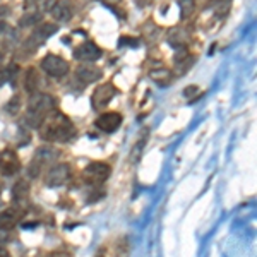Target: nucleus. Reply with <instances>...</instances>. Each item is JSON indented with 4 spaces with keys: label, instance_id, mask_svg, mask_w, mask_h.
<instances>
[{
    "label": "nucleus",
    "instance_id": "nucleus-1",
    "mask_svg": "<svg viewBox=\"0 0 257 257\" xmlns=\"http://www.w3.org/2000/svg\"><path fill=\"white\" fill-rule=\"evenodd\" d=\"M74 134V125L64 113H53L41 125L40 136L45 141H69Z\"/></svg>",
    "mask_w": 257,
    "mask_h": 257
},
{
    "label": "nucleus",
    "instance_id": "nucleus-2",
    "mask_svg": "<svg viewBox=\"0 0 257 257\" xmlns=\"http://www.w3.org/2000/svg\"><path fill=\"white\" fill-rule=\"evenodd\" d=\"M55 105V99L50 94L45 93H36L30 98V115L36 118V122H41L45 117V113H48Z\"/></svg>",
    "mask_w": 257,
    "mask_h": 257
},
{
    "label": "nucleus",
    "instance_id": "nucleus-3",
    "mask_svg": "<svg viewBox=\"0 0 257 257\" xmlns=\"http://www.w3.org/2000/svg\"><path fill=\"white\" fill-rule=\"evenodd\" d=\"M41 69L45 70V74L52 77H64L69 72V64L67 60H64L59 55H47L43 57L40 62Z\"/></svg>",
    "mask_w": 257,
    "mask_h": 257
},
{
    "label": "nucleus",
    "instance_id": "nucleus-4",
    "mask_svg": "<svg viewBox=\"0 0 257 257\" xmlns=\"http://www.w3.org/2000/svg\"><path fill=\"white\" fill-rule=\"evenodd\" d=\"M70 177V167L69 163H59L55 167H52L47 172V177H45V184L48 187H60L65 182L69 180Z\"/></svg>",
    "mask_w": 257,
    "mask_h": 257
},
{
    "label": "nucleus",
    "instance_id": "nucleus-5",
    "mask_svg": "<svg viewBox=\"0 0 257 257\" xmlns=\"http://www.w3.org/2000/svg\"><path fill=\"white\" fill-rule=\"evenodd\" d=\"M108 177L110 167L106 163H101V161H94V163H91L84 168V178L93 185L103 184Z\"/></svg>",
    "mask_w": 257,
    "mask_h": 257
},
{
    "label": "nucleus",
    "instance_id": "nucleus-6",
    "mask_svg": "<svg viewBox=\"0 0 257 257\" xmlns=\"http://www.w3.org/2000/svg\"><path fill=\"white\" fill-rule=\"evenodd\" d=\"M117 94V89H115V86L111 84V82H106V84H101L99 88L94 89L93 96H91V101H93V106L96 110L103 108V106H106L108 103L111 101V98Z\"/></svg>",
    "mask_w": 257,
    "mask_h": 257
},
{
    "label": "nucleus",
    "instance_id": "nucleus-7",
    "mask_svg": "<svg viewBox=\"0 0 257 257\" xmlns=\"http://www.w3.org/2000/svg\"><path fill=\"white\" fill-rule=\"evenodd\" d=\"M55 156H57V153H55V149H52V148L38 149V151H36L35 160H33V163L30 165V175L31 177H38L45 165H47L50 160L55 158Z\"/></svg>",
    "mask_w": 257,
    "mask_h": 257
},
{
    "label": "nucleus",
    "instance_id": "nucleus-8",
    "mask_svg": "<svg viewBox=\"0 0 257 257\" xmlns=\"http://www.w3.org/2000/svg\"><path fill=\"white\" fill-rule=\"evenodd\" d=\"M101 57V48L96 47L93 41H86L74 50V59L81 62H94Z\"/></svg>",
    "mask_w": 257,
    "mask_h": 257
},
{
    "label": "nucleus",
    "instance_id": "nucleus-9",
    "mask_svg": "<svg viewBox=\"0 0 257 257\" xmlns=\"http://www.w3.org/2000/svg\"><path fill=\"white\" fill-rule=\"evenodd\" d=\"M94 125L103 132H115L122 125V115L117 113V111H106V113L99 115Z\"/></svg>",
    "mask_w": 257,
    "mask_h": 257
},
{
    "label": "nucleus",
    "instance_id": "nucleus-10",
    "mask_svg": "<svg viewBox=\"0 0 257 257\" xmlns=\"http://www.w3.org/2000/svg\"><path fill=\"white\" fill-rule=\"evenodd\" d=\"M21 168L19 158L12 149H6V151L0 155V170H2L4 175H14L18 173Z\"/></svg>",
    "mask_w": 257,
    "mask_h": 257
},
{
    "label": "nucleus",
    "instance_id": "nucleus-11",
    "mask_svg": "<svg viewBox=\"0 0 257 257\" xmlns=\"http://www.w3.org/2000/svg\"><path fill=\"white\" fill-rule=\"evenodd\" d=\"M23 216H24L23 209L9 208L2 211L0 213V230H11V228H14L23 219Z\"/></svg>",
    "mask_w": 257,
    "mask_h": 257
},
{
    "label": "nucleus",
    "instance_id": "nucleus-12",
    "mask_svg": "<svg viewBox=\"0 0 257 257\" xmlns=\"http://www.w3.org/2000/svg\"><path fill=\"white\" fill-rule=\"evenodd\" d=\"M50 12H52L53 19L65 23V21H69L72 18V2H70V0H57L52 6Z\"/></svg>",
    "mask_w": 257,
    "mask_h": 257
},
{
    "label": "nucleus",
    "instance_id": "nucleus-13",
    "mask_svg": "<svg viewBox=\"0 0 257 257\" xmlns=\"http://www.w3.org/2000/svg\"><path fill=\"white\" fill-rule=\"evenodd\" d=\"M76 77L82 84H91V82L98 81L101 77V70L96 67H91V65H79L76 69Z\"/></svg>",
    "mask_w": 257,
    "mask_h": 257
},
{
    "label": "nucleus",
    "instance_id": "nucleus-14",
    "mask_svg": "<svg viewBox=\"0 0 257 257\" xmlns=\"http://www.w3.org/2000/svg\"><path fill=\"white\" fill-rule=\"evenodd\" d=\"M151 79L156 82L158 86H167L170 81H172V72H170L168 69H165V67H160V69H155V70H151Z\"/></svg>",
    "mask_w": 257,
    "mask_h": 257
},
{
    "label": "nucleus",
    "instance_id": "nucleus-15",
    "mask_svg": "<svg viewBox=\"0 0 257 257\" xmlns=\"http://www.w3.org/2000/svg\"><path fill=\"white\" fill-rule=\"evenodd\" d=\"M57 31H59V26H57V24L45 23V24H40V26L36 28L33 35H35L36 38H40V40H45V38H48V36H52L53 33H57Z\"/></svg>",
    "mask_w": 257,
    "mask_h": 257
},
{
    "label": "nucleus",
    "instance_id": "nucleus-16",
    "mask_svg": "<svg viewBox=\"0 0 257 257\" xmlns=\"http://www.w3.org/2000/svg\"><path fill=\"white\" fill-rule=\"evenodd\" d=\"M178 6H180V14L182 18H189L190 14L196 9V0H178Z\"/></svg>",
    "mask_w": 257,
    "mask_h": 257
},
{
    "label": "nucleus",
    "instance_id": "nucleus-17",
    "mask_svg": "<svg viewBox=\"0 0 257 257\" xmlns=\"http://www.w3.org/2000/svg\"><path fill=\"white\" fill-rule=\"evenodd\" d=\"M24 86H26L28 91H35L38 88V74H36L35 69H28L26 74V81H24Z\"/></svg>",
    "mask_w": 257,
    "mask_h": 257
},
{
    "label": "nucleus",
    "instance_id": "nucleus-18",
    "mask_svg": "<svg viewBox=\"0 0 257 257\" xmlns=\"http://www.w3.org/2000/svg\"><path fill=\"white\" fill-rule=\"evenodd\" d=\"M28 190H30V187H28V184L24 180L18 182V184L14 185V199L18 201V199H24L28 196Z\"/></svg>",
    "mask_w": 257,
    "mask_h": 257
},
{
    "label": "nucleus",
    "instance_id": "nucleus-19",
    "mask_svg": "<svg viewBox=\"0 0 257 257\" xmlns=\"http://www.w3.org/2000/svg\"><path fill=\"white\" fill-rule=\"evenodd\" d=\"M139 41L136 38H128V36H122V38L118 40V45L120 47H123V45H131V47H138Z\"/></svg>",
    "mask_w": 257,
    "mask_h": 257
},
{
    "label": "nucleus",
    "instance_id": "nucleus-20",
    "mask_svg": "<svg viewBox=\"0 0 257 257\" xmlns=\"http://www.w3.org/2000/svg\"><path fill=\"white\" fill-rule=\"evenodd\" d=\"M11 69H4V70H0V86L4 84V82H7L11 79Z\"/></svg>",
    "mask_w": 257,
    "mask_h": 257
},
{
    "label": "nucleus",
    "instance_id": "nucleus-21",
    "mask_svg": "<svg viewBox=\"0 0 257 257\" xmlns=\"http://www.w3.org/2000/svg\"><path fill=\"white\" fill-rule=\"evenodd\" d=\"M196 93H197V86H194V84H190V86H187V88L184 89V96L185 98H192Z\"/></svg>",
    "mask_w": 257,
    "mask_h": 257
},
{
    "label": "nucleus",
    "instance_id": "nucleus-22",
    "mask_svg": "<svg viewBox=\"0 0 257 257\" xmlns=\"http://www.w3.org/2000/svg\"><path fill=\"white\" fill-rule=\"evenodd\" d=\"M11 101L12 103H11V105H7V110H9L11 113H16V111L19 110V98L18 99L14 98V99H11Z\"/></svg>",
    "mask_w": 257,
    "mask_h": 257
},
{
    "label": "nucleus",
    "instance_id": "nucleus-23",
    "mask_svg": "<svg viewBox=\"0 0 257 257\" xmlns=\"http://www.w3.org/2000/svg\"><path fill=\"white\" fill-rule=\"evenodd\" d=\"M0 257H11L9 250H7V248H4V247H0Z\"/></svg>",
    "mask_w": 257,
    "mask_h": 257
},
{
    "label": "nucleus",
    "instance_id": "nucleus-24",
    "mask_svg": "<svg viewBox=\"0 0 257 257\" xmlns=\"http://www.w3.org/2000/svg\"><path fill=\"white\" fill-rule=\"evenodd\" d=\"M101 2H106V4H113V2H118V0H101Z\"/></svg>",
    "mask_w": 257,
    "mask_h": 257
},
{
    "label": "nucleus",
    "instance_id": "nucleus-25",
    "mask_svg": "<svg viewBox=\"0 0 257 257\" xmlns=\"http://www.w3.org/2000/svg\"><path fill=\"white\" fill-rule=\"evenodd\" d=\"M0 60H2V53H0Z\"/></svg>",
    "mask_w": 257,
    "mask_h": 257
}]
</instances>
